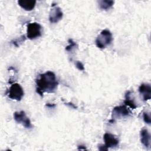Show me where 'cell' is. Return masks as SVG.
<instances>
[{"instance_id":"cell-16","label":"cell","mask_w":151,"mask_h":151,"mask_svg":"<svg viewBox=\"0 0 151 151\" xmlns=\"http://www.w3.org/2000/svg\"><path fill=\"white\" fill-rule=\"evenodd\" d=\"M143 119L144 122L148 124H150L151 123V120H150V114L147 112H144L143 114Z\"/></svg>"},{"instance_id":"cell-5","label":"cell","mask_w":151,"mask_h":151,"mask_svg":"<svg viewBox=\"0 0 151 151\" xmlns=\"http://www.w3.org/2000/svg\"><path fill=\"white\" fill-rule=\"evenodd\" d=\"M131 114L130 111L127 108L126 106H116L113 108L112 112H111V119L109 121L114 122L115 119H120L124 117L129 116Z\"/></svg>"},{"instance_id":"cell-18","label":"cell","mask_w":151,"mask_h":151,"mask_svg":"<svg viewBox=\"0 0 151 151\" xmlns=\"http://www.w3.org/2000/svg\"><path fill=\"white\" fill-rule=\"evenodd\" d=\"M99 149L100 150H108V149H107L104 145L99 146Z\"/></svg>"},{"instance_id":"cell-13","label":"cell","mask_w":151,"mask_h":151,"mask_svg":"<svg viewBox=\"0 0 151 151\" xmlns=\"http://www.w3.org/2000/svg\"><path fill=\"white\" fill-rule=\"evenodd\" d=\"M114 1L111 0H101L99 1V5L101 9L107 11L113 6Z\"/></svg>"},{"instance_id":"cell-7","label":"cell","mask_w":151,"mask_h":151,"mask_svg":"<svg viewBox=\"0 0 151 151\" xmlns=\"http://www.w3.org/2000/svg\"><path fill=\"white\" fill-rule=\"evenodd\" d=\"M63 16V11L58 6H53L49 14V21L51 23H57L60 21Z\"/></svg>"},{"instance_id":"cell-6","label":"cell","mask_w":151,"mask_h":151,"mask_svg":"<svg viewBox=\"0 0 151 151\" xmlns=\"http://www.w3.org/2000/svg\"><path fill=\"white\" fill-rule=\"evenodd\" d=\"M14 119L16 122L21 124L27 129H31L32 127L30 119L27 116L25 111H15L14 114Z\"/></svg>"},{"instance_id":"cell-9","label":"cell","mask_w":151,"mask_h":151,"mask_svg":"<svg viewBox=\"0 0 151 151\" xmlns=\"http://www.w3.org/2000/svg\"><path fill=\"white\" fill-rule=\"evenodd\" d=\"M139 92L143 101H147L151 98V87L149 84L142 83L139 87Z\"/></svg>"},{"instance_id":"cell-10","label":"cell","mask_w":151,"mask_h":151,"mask_svg":"<svg viewBox=\"0 0 151 151\" xmlns=\"http://www.w3.org/2000/svg\"><path fill=\"white\" fill-rule=\"evenodd\" d=\"M140 141L144 146L146 148H150V134L148 130L143 128L140 132Z\"/></svg>"},{"instance_id":"cell-11","label":"cell","mask_w":151,"mask_h":151,"mask_svg":"<svg viewBox=\"0 0 151 151\" xmlns=\"http://www.w3.org/2000/svg\"><path fill=\"white\" fill-rule=\"evenodd\" d=\"M18 5L25 11H32L36 4V1L34 0H19Z\"/></svg>"},{"instance_id":"cell-3","label":"cell","mask_w":151,"mask_h":151,"mask_svg":"<svg viewBox=\"0 0 151 151\" xmlns=\"http://www.w3.org/2000/svg\"><path fill=\"white\" fill-rule=\"evenodd\" d=\"M42 27L37 22H31L28 24L27 36L29 40H34L42 35Z\"/></svg>"},{"instance_id":"cell-8","label":"cell","mask_w":151,"mask_h":151,"mask_svg":"<svg viewBox=\"0 0 151 151\" xmlns=\"http://www.w3.org/2000/svg\"><path fill=\"white\" fill-rule=\"evenodd\" d=\"M103 139L104 141V146L107 149L114 147L119 145V140L112 134L109 133H104L103 136Z\"/></svg>"},{"instance_id":"cell-19","label":"cell","mask_w":151,"mask_h":151,"mask_svg":"<svg viewBox=\"0 0 151 151\" xmlns=\"http://www.w3.org/2000/svg\"><path fill=\"white\" fill-rule=\"evenodd\" d=\"M78 150H87L86 147L84 146H82V145L78 146Z\"/></svg>"},{"instance_id":"cell-14","label":"cell","mask_w":151,"mask_h":151,"mask_svg":"<svg viewBox=\"0 0 151 151\" xmlns=\"http://www.w3.org/2000/svg\"><path fill=\"white\" fill-rule=\"evenodd\" d=\"M69 44L65 47V50L67 51H71L73 49L77 47V45L76 42H74L72 39H69L68 40Z\"/></svg>"},{"instance_id":"cell-12","label":"cell","mask_w":151,"mask_h":151,"mask_svg":"<svg viewBox=\"0 0 151 151\" xmlns=\"http://www.w3.org/2000/svg\"><path fill=\"white\" fill-rule=\"evenodd\" d=\"M124 103L126 106H129L132 109H135L137 107V106L134 101L133 98L132 97V91H127L125 93V100L124 101Z\"/></svg>"},{"instance_id":"cell-2","label":"cell","mask_w":151,"mask_h":151,"mask_svg":"<svg viewBox=\"0 0 151 151\" xmlns=\"http://www.w3.org/2000/svg\"><path fill=\"white\" fill-rule=\"evenodd\" d=\"M112 41L113 37L111 32L108 29H103L97 36L95 42L98 48L103 49L110 45Z\"/></svg>"},{"instance_id":"cell-20","label":"cell","mask_w":151,"mask_h":151,"mask_svg":"<svg viewBox=\"0 0 151 151\" xmlns=\"http://www.w3.org/2000/svg\"><path fill=\"white\" fill-rule=\"evenodd\" d=\"M46 106L49 107H54L55 106V105L54 104H51V103H47L46 104Z\"/></svg>"},{"instance_id":"cell-15","label":"cell","mask_w":151,"mask_h":151,"mask_svg":"<svg viewBox=\"0 0 151 151\" xmlns=\"http://www.w3.org/2000/svg\"><path fill=\"white\" fill-rule=\"evenodd\" d=\"M25 40V36L24 35H22L21 36V37H19V38H17L16 40H12L11 42L12 43L15 45L16 47H18L19 45V44L22 43L23 41H24Z\"/></svg>"},{"instance_id":"cell-4","label":"cell","mask_w":151,"mask_h":151,"mask_svg":"<svg viewBox=\"0 0 151 151\" xmlns=\"http://www.w3.org/2000/svg\"><path fill=\"white\" fill-rule=\"evenodd\" d=\"M24 95L22 87L18 83L12 84L8 90V96L12 100L20 101Z\"/></svg>"},{"instance_id":"cell-17","label":"cell","mask_w":151,"mask_h":151,"mask_svg":"<svg viewBox=\"0 0 151 151\" xmlns=\"http://www.w3.org/2000/svg\"><path fill=\"white\" fill-rule=\"evenodd\" d=\"M75 64H76V67L78 70H79L80 71H84V69H85L84 66L83 64L81 62H80L79 61H77Z\"/></svg>"},{"instance_id":"cell-1","label":"cell","mask_w":151,"mask_h":151,"mask_svg":"<svg viewBox=\"0 0 151 151\" xmlns=\"http://www.w3.org/2000/svg\"><path fill=\"white\" fill-rule=\"evenodd\" d=\"M35 83L37 85L36 92L41 96H43L44 92L54 93L58 84L55 74L50 71L40 74L39 77L36 78Z\"/></svg>"}]
</instances>
